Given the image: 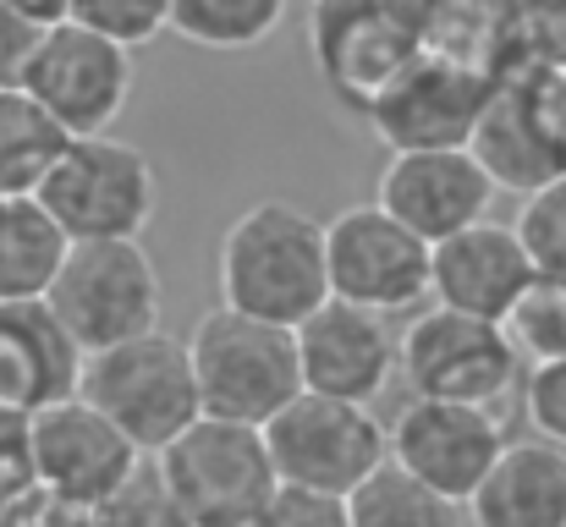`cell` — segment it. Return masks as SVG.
I'll list each match as a JSON object with an SVG mask.
<instances>
[{"mask_svg":"<svg viewBox=\"0 0 566 527\" xmlns=\"http://www.w3.org/2000/svg\"><path fill=\"white\" fill-rule=\"evenodd\" d=\"M220 303L270 325L297 330L314 308L331 303V253L325 220L292 198L248 203L220 236Z\"/></svg>","mask_w":566,"mask_h":527,"instance_id":"obj_1","label":"cell"},{"mask_svg":"<svg viewBox=\"0 0 566 527\" xmlns=\"http://www.w3.org/2000/svg\"><path fill=\"white\" fill-rule=\"evenodd\" d=\"M325 253H331V297L342 303L401 314L429 297L434 247L379 203H353L336 220H325Z\"/></svg>","mask_w":566,"mask_h":527,"instance_id":"obj_12","label":"cell"},{"mask_svg":"<svg viewBox=\"0 0 566 527\" xmlns=\"http://www.w3.org/2000/svg\"><path fill=\"white\" fill-rule=\"evenodd\" d=\"M72 236L39 198H0V303L50 297Z\"/></svg>","mask_w":566,"mask_h":527,"instance_id":"obj_21","label":"cell"},{"mask_svg":"<svg viewBox=\"0 0 566 527\" xmlns=\"http://www.w3.org/2000/svg\"><path fill=\"white\" fill-rule=\"evenodd\" d=\"M473 527H566V445L506 440L501 462L468 500Z\"/></svg>","mask_w":566,"mask_h":527,"instance_id":"obj_19","label":"cell"},{"mask_svg":"<svg viewBox=\"0 0 566 527\" xmlns=\"http://www.w3.org/2000/svg\"><path fill=\"white\" fill-rule=\"evenodd\" d=\"M77 396L105 412L144 456L166 451L188 423L203 418V396H198V373H192L188 341L149 330L138 341L88 351L83 357V379Z\"/></svg>","mask_w":566,"mask_h":527,"instance_id":"obj_3","label":"cell"},{"mask_svg":"<svg viewBox=\"0 0 566 527\" xmlns=\"http://www.w3.org/2000/svg\"><path fill=\"white\" fill-rule=\"evenodd\" d=\"M292 336H297V362H303V390L314 396L369 407L401 373V336L390 330V314H375V308L331 297Z\"/></svg>","mask_w":566,"mask_h":527,"instance_id":"obj_15","label":"cell"},{"mask_svg":"<svg viewBox=\"0 0 566 527\" xmlns=\"http://www.w3.org/2000/svg\"><path fill=\"white\" fill-rule=\"evenodd\" d=\"M512 225H517L539 275H566V171H556L545 187H534Z\"/></svg>","mask_w":566,"mask_h":527,"instance_id":"obj_26","label":"cell"},{"mask_svg":"<svg viewBox=\"0 0 566 527\" xmlns=\"http://www.w3.org/2000/svg\"><path fill=\"white\" fill-rule=\"evenodd\" d=\"M523 368L528 362L512 347L506 325L479 314L434 303L401 330V379L412 396L501 407L512 390H523Z\"/></svg>","mask_w":566,"mask_h":527,"instance_id":"obj_8","label":"cell"},{"mask_svg":"<svg viewBox=\"0 0 566 527\" xmlns=\"http://www.w3.org/2000/svg\"><path fill=\"white\" fill-rule=\"evenodd\" d=\"M534 259L517 236V225H495L479 220L446 242H434V275H429V297L440 308L457 314H479L506 325V314L523 303V292L534 286Z\"/></svg>","mask_w":566,"mask_h":527,"instance_id":"obj_17","label":"cell"},{"mask_svg":"<svg viewBox=\"0 0 566 527\" xmlns=\"http://www.w3.org/2000/svg\"><path fill=\"white\" fill-rule=\"evenodd\" d=\"M72 22H83L127 50H144L171 28V0H72Z\"/></svg>","mask_w":566,"mask_h":527,"instance_id":"obj_27","label":"cell"},{"mask_svg":"<svg viewBox=\"0 0 566 527\" xmlns=\"http://www.w3.org/2000/svg\"><path fill=\"white\" fill-rule=\"evenodd\" d=\"M308 44L319 77L364 110L412 55L429 50V0H314Z\"/></svg>","mask_w":566,"mask_h":527,"instance_id":"obj_9","label":"cell"},{"mask_svg":"<svg viewBox=\"0 0 566 527\" xmlns=\"http://www.w3.org/2000/svg\"><path fill=\"white\" fill-rule=\"evenodd\" d=\"M17 88L33 94L72 138L111 133L133 99V50L66 17L44 28Z\"/></svg>","mask_w":566,"mask_h":527,"instance_id":"obj_11","label":"cell"},{"mask_svg":"<svg viewBox=\"0 0 566 527\" xmlns=\"http://www.w3.org/2000/svg\"><path fill=\"white\" fill-rule=\"evenodd\" d=\"M88 527H192L171 500H166V489H160V478L149 473H138L122 495H111L94 517H88Z\"/></svg>","mask_w":566,"mask_h":527,"instance_id":"obj_28","label":"cell"},{"mask_svg":"<svg viewBox=\"0 0 566 527\" xmlns=\"http://www.w3.org/2000/svg\"><path fill=\"white\" fill-rule=\"evenodd\" d=\"M523 412H528V429L539 440L566 445V357L523 368Z\"/></svg>","mask_w":566,"mask_h":527,"instance_id":"obj_29","label":"cell"},{"mask_svg":"<svg viewBox=\"0 0 566 527\" xmlns=\"http://www.w3.org/2000/svg\"><path fill=\"white\" fill-rule=\"evenodd\" d=\"M495 192L501 187L490 181L473 149H401L379 171L375 203L434 247V242L490 220Z\"/></svg>","mask_w":566,"mask_h":527,"instance_id":"obj_16","label":"cell"},{"mask_svg":"<svg viewBox=\"0 0 566 527\" xmlns=\"http://www.w3.org/2000/svg\"><path fill=\"white\" fill-rule=\"evenodd\" d=\"M55 319L83 351H105L160 330L166 281L144 242H72L50 297Z\"/></svg>","mask_w":566,"mask_h":527,"instance_id":"obj_6","label":"cell"},{"mask_svg":"<svg viewBox=\"0 0 566 527\" xmlns=\"http://www.w3.org/2000/svg\"><path fill=\"white\" fill-rule=\"evenodd\" d=\"M88 351L66 336L55 308L39 303H0V412L33 418L50 401L77 396Z\"/></svg>","mask_w":566,"mask_h":527,"instance_id":"obj_18","label":"cell"},{"mask_svg":"<svg viewBox=\"0 0 566 527\" xmlns=\"http://www.w3.org/2000/svg\"><path fill=\"white\" fill-rule=\"evenodd\" d=\"M198 396L209 418L253 423L264 429L281 407L303 396V362H297V336L286 325L237 314V308H209L188 336Z\"/></svg>","mask_w":566,"mask_h":527,"instance_id":"obj_4","label":"cell"},{"mask_svg":"<svg viewBox=\"0 0 566 527\" xmlns=\"http://www.w3.org/2000/svg\"><path fill=\"white\" fill-rule=\"evenodd\" d=\"M0 6H11V11L33 17L39 28H55V22H66V17H72V0H0Z\"/></svg>","mask_w":566,"mask_h":527,"instance_id":"obj_33","label":"cell"},{"mask_svg":"<svg viewBox=\"0 0 566 527\" xmlns=\"http://www.w3.org/2000/svg\"><path fill=\"white\" fill-rule=\"evenodd\" d=\"M286 22V0H171V33L198 50H259Z\"/></svg>","mask_w":566,"mask_h":527,"instance_id":"obj_24","label":"cell"},{"mask_svg":"<svg viewBox=\"0 0 566 527\" xmlns=\"http://www.w3.org/2000/svg\"><path fill=\"white\" fill-rule=\"evenodd\" d=\"M490 94L495 88L484 72H473L468 61L423 50L364 105V116L385 138L390 155H401V149H468Z\"/></svg>","mask_w":566,"mask_h":527,"instance_id":"obj_13","label":"cell"},{"mask_svg":"<svg viewBox=\"0 0 566 527\" xmlns=\"http://www.w3.org/2000/svg\"><path fill=\"white\" fill-rule=\"evenodd\" d=\"M479 155V166L490 171L495 187H512V192H534L545 187L556 171H566V155L556 149V133H545V122L534 116V99L523 88H495L484 116H479V133L468 144Z\"/></svg>","mask_w":566,"mask_h":527,"instance_id":"obj_20","label":"cell"},{"mask_svg":"<svg viewBox=\"0 0 566 527\" xmlns=\"http://www.w3.org/2000/svg\"><path fill=\"white\" fill-rule=\"evenodd\" d=\"M72 133L22 88H0V198H39Z\"/></svg>","mask_w":566,"mask_h":527,"instance_id":"obj_22","label":"cell"},{"mask_svg":"<svg viewBox=\"0 0 566 527\" xmlns=\"http://www.w3.org/2000/svg\"><path fill=\"white\" fill-rule=\"evenodd\" d=\"M39 203L61 220L72 242H144L160 181L138 144L88 133L66 144L50 181L39 187Z\"/></svg>","mask_w":566,"mask_h":527,"instance_id":"obj_5","label":"cell"},{"mask_svg":"<svg viewBox=\"0 0 566 527\" xmlns=\"http://www.w3.org/2000/svg\"><path fill=\"white\" fill-rule=\"evenodd\" d=\"M155 478L192 527H253L281 489L264 429L209 412L155 451Z\"/></svg>","mask_w":566,"mask_h":527,"instance_id":"obj_2","label":"cell"},{"mask_svg":"<svg viewBox=\"0 0 566 527\" xmlns=\"http://www.w3.org/2000/svg\"><path fill=\"white\" fill-rule=\"evenodd\" d=\"M33 527H88V517H83V512H66V506H55V500L39 495V517H33Z\"/></svg>","mask_w":566,"mask_h":527,"instance_id":"obj_34","label":"cell"},{"mask_svg":"<svg viewBox=\"0 0 566 527\" xmlns=\"http://www.w3.org/2000/svg\"><path fill=\"white\" fill-rule=\"evenodd\" d=\"M39 39H44V28H39L33 17L0 6V88H17V83H22V72H28L33 50H39Z\"/></svg>","mask_w":566,"mask_h":527,"instance_id":"obj_32","label":"cell"},{"mask_svg":"<svg viewBox=\"0 0 566 527\" xmlns=\"http://www.w3.org/2000/svg\"><path fill=\"white\" fill-rule=\"evenodd\" d=\"M253 527H353L347 523V500L336 495H314V489H275V500L253 517Z\"/></svg>","mask_w":566,"mask_h":527,"instance_id":"obj_30","label":"cell"},{"mask_svg":"<svg viewBox=\"0 0 566 527\" xmlns=\"http://www.w3.org/2000/svg\"><path fill=\"white\" fill-rule=\"evenodd\" d=\"M33 495V456H28V418L0 412V506Z\"/></svg>","mask_w":566,"mask_h":527,"instance_id":"obj_31","label":"cell"},{"mask_svg":"<svg viewBox=\"0 0 566 527\" xmlns=\"http://www.w3.org/2000/svg\"><path fill=\"white\" fill-rule=\"evenodd\" d=\"M264 445L286 489H314L336 500H347L390 462V429L364 401H336L314 390H303L264 423Z\"/></svg>","mask_w":566,"mask_h":527,"instance_id":"obj_7","label":"cell"},{"mask_svg":"<svg viewBox=\"0 0 566 527\" xmlns=\"http://www.w3.org/2000/svg\"><path fill=\"white\" fill-rule=\"evenodd\" d=\"M506 336L523 351V362L566 357V275H534L523 303L506 314Z\"/></svg>","mask_w":566,"mask_h":527,"instance_id":"obj_25","label":"cell"},{"mask_svg":"<svg viewBox=\"0 0 566 527\" xmlns=\"http://www.w3.org/2000/svg\"><path fill=\"white\" fill-rule=\"evenodd\" d=\"M347 523L353 527H462L468 506L446 500L440 489L418 484L396 462H385L375 478H364L347 495Z\"/></svg>","mask_w":566,"mask_h":527,"instance_id":"obj_23","label":"cell"},{"mask_svg":"<svg viewBox=\"0 0 566 527\" xmlns=\"http://www.w3.org/2000/svg\"><path fill=\"white\" fill-rule=\"evenodd\" d=\"M28 456H33V489L44 500L94 517L111 495H122L138 478L144 451L83 396H66L28 418Z\"/></svg>","mask_w":566,"mask_h":527,"instance_id":"obj_10","label":"cell"},{"mask_svg":"<svg viewBox=\"0 0 566 527\" xmlns=\"http://www.w3.org/2000/svg\"><path fill=\"white\" fill-rule=\"evenodd\" d=\"M501 451H506V423L495 407L412 396L390 423V462L457 506L473 500Z\"/></svg>","mask_w":566,"mask_h":527,"instance_id":"obj_14","label":"cell"}]
</instances>
